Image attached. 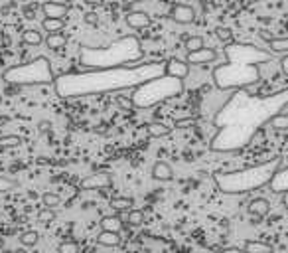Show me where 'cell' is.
Returning a JSON list of instances; mask_svg holds the SVG:
<instances>
[{"instance_id":"2","label":"cell","mask_w":288,"mask_h":253,"mask_svg":"<svg viewBox=\"0 0 288 253\" xmlns=\"http://www.w3.org/2000/svg\"><path fill=\"white\" fill-rule=\"evenodd\" d=\"M182 89V79H174V77H168L164 75L162 79H154L150 83L144 85L136 95H134V107H140V105H154L162 99H168L176 93H180Z\"/></svg>"},{"instance_id":"20","label":"cell","mask_w":288,"mask_h":253,"mask_svg":"<svg viewBox=\"0 0 288 253\" xmlns=\"http://www.w3.org/2000/svg\"><path fill=\"white\" fill-rule=\"evenodd\" d=\"M44 42L50 50H61V48H65L67 38L61 32H56V34H48V38H44Z\"/></svg>"},{"instance_id":"33","label":"cell","mask_w":288,"mask_h":253,"mask_svg":"<svg viewBox=\"0 0 288 253\" xmlns=\"http://www.w3.org/2000/svg\"><path fill=\"white\" fill-rule=\"evenodd\" d=\"M221 253H245V249H243V247H241V249H239V247H225Z\"/></svg>"},{"instance_id":"17","label":"cell","mask_w":288,"mask_h":253,"mask_svg":"<svg viewBox=\"0 0 288 253\" xmlns=\"http://www.w3.org/2000/svg\"><path fill=\"white\" fill-rule=\"evenodd\" d=\"M22 42H24L26 46H34V48H38V46L44 44V36H42L40 30H36V28H28V30L22 32Z\"/></svg>"},{"instance_id":"13","label":"cell","mask_w":288,"mask_h":253,"mask_svg":"<svg viewBox=\"0 0 288 253\" xmlns=\"http://www.w3.org/2000/svg\"><path fill=\"white\" fill-rule=\"evenodd\" d=\"M101 229H107V231H118L122 229V218L120 214H109V216H103L101 221H99Z\"/></svg>"},{"instance_id":"8","label":"cell","mask_w":288,"mask_h":253,"mask_svg":"<svg viewBox=\"0 0 288 253\" xmlns=\"http://www.w3.org/2000/svg\"><path fill=\"white\" fill-rule=\"evenodd\" d=\"M166 75L174 79H186L190 75V63L180 58H172L166 63Z\"/></svg>"},{"instance_id":"38","label":"cell","mask_w":288,"mask_h":253,"mask_svg":"<svg viewBox=\"0 0 288 253\" xmlns=\"http://www.w3.org/2000/svg\"><path fill=\"white\" fill-rule=\"evenodd\" d=\"M16 253H26V249H18V251H16Z\"/></svg>"},{"instance_id":"24","label":"cell","mask_w":288,"mask_h":253,"mask_svg":"<svg viewBox=\"0 0 288 253\" xmlns=\"http://www.w3.org/2000/svg\"><path fill=\"white\" fill-rule=\"evenodd\" d=\"M20 143H22V139L18 135H2V137H0V151L20 147Z\"/></svg>"},{"instance_id":"29","label":"cell","mask_w":288,"mask_h":253,"mask_svg":"<svg viewBox=\"0 0 288 253\" xmlns=\"http://www.w3.org/2000/svg\"><path fill=\"white\" fill-rule=\"evenodd\" d=\"M215 36H217L221 42H225V44H229V42L233 40V32H231V28H223V26H219V28L215 30Z\"/></svg>"},{"instance_id":"14","label":"cell","mask_w":288,"mask_h":253,"mask_svg":"<svg viewBox=\"0 0 288 253\" xmlns=\"http://www.w3.org/2000/svg\"><path fill=\"white\" fill-rule=\"evenodd\" d=\"M97 243L103 245V247H118L120 245V233L118 231L101 229V233L97 235Z\"/></svg>"},{"instance_id":"30","label":"cell","mask_w":288,"mask_h":253,"mask_svg":"<svg viewBox=\"0 0 288 253\" xmlns=\"http://www.w3.org/2000/svg\"><path fill=\"white\" fill-rule=\"evenodd\" d=\"M115 101L124 109V111H130V109H134V101L132 99H126V97H122V95H116L115 97Z\"/></svg>"},{"instance_id":"23","label":"cell","mask_w":288,"mask_h":253,"mask_svg":"<svg viewBox=\"0 0 288 253\" xmlns=\"http://www.w3.org/2000/svg\"><path fill=\"white\" fill-rule=\"evenodd\" d=\"M18 239H20L22 247H34V245L40 241V235H38V231H34V229H28V231H22Z\"/></svg>"},{"instance_id":"15","label":"cell","mask_w":288,"mask_h":253,"mask_svg":"<svg viewBox=\"0 0 288 253\" xmlns=\"http://www.w3.org/2000/svg\"><path fill=\"white\" fill-rule=\"evenodd\" d=\"M266 125L274 131H288V113H276L266 119Z\"/></svg>"},{"instance_id":"36","label":"cell","mask_w":288,"mask_h":253,"mask_svg":"<svg viewBox=\"0 0 288 253\" xmlns=\"http://www.w3.org/2000/svg\"><path fill=\"white\" fill-rule=\"evenodd\" d=\"M85 2H87V4H99L101 0H85Z\"/></svg>"},{"instance_id":"19","label":"cell","mask_w":288,"mask_h":253,"mask_svg":"<svg viewBox=\"0 0 288 253\" xmlns=\"http://www.w3.org/2000/svg\"><path fill=\"white\" fill-rule=\"evenodd\" d=\"M132 198H126V196H118V198H113L111 200V208L116 212V214H126L128 210H132Z\"/></svg>"},{"instance_id":"31","label":"cell","mask_w":288,"mask_h":253,"mask_svg":"<svg viewBox=\"0 0 288 253\" xmlns=\"http://www.w3.org/2000/svg\"><path fill=\"white\" fill-rule=\"evenodd\" d=\"M10 188H14V182H12V180H8V178H2V176H0V192L10 190Z\"/></svg>"},{"instance_id":"34","label":"cell","mask_w":288,"mask_h":253,"mask_svg":"<svg viewBox=\"0 0 288 253\" xmlns=\"http://www.w3.org/2000/svg\"><path fill=\"white\" fill-rule=\"evenodd\" d=\"M48 129H50V123H48V121H42V123H40V133L44 135V133H48Z\"/></svg>"},{"instance_id":"3","label":"cell","mask_w":288,"mask_h":253,"mask_svg":"<svg viewBox=\"0 0 288 253\" xmlns=\"http://www.w3.org/2000/svg\"><path fill=\"white\" fill-rule=\"evenodd\" d=\"M8 81L18 85H32V83H48L52 81V71L46 60H36L24 67H16L4 75Z\"/></svg>"},{"instance_id":"22","label":"cell","mask_w":288,"mask_h":253,"mask_svg":"<svg viewBox=\"0 0 288 253\" xmlns=\"http://www.w3.org/2000/svg\"><path fill=\"white\" fill-rule=\"evenodd\" d=\"M144 220H146V216H144L142 210H128L126 212V221L130 227H138L144 223Z\"/></svg>"},{"instance_id":"35","label":"cell","mask_w":288,"mask_h":253,"mask_svg":"<svg viewBox=\"0 0 288 253\" xmlns=\"http://www.w3.org/2000/svg\"><path fill=\"white\" fill-rule=\"evenodd\" d=\"M122 2L130 6V4H138V2H144V0H122Z\"/></svg>"},{"instance_id":"9","label":"cell","mask_w":288,"mask_h":253,"mask_svg":"<svg viewBox=\"0 0 288 253\" xmlns=\"http://www.w3.org/2000/svg\"><path fill=\"white\" fill-rule=\"evenodd\" d=\"M124 22L132 30H142V28H148L150 26V16L146 12H142V10H134V12H128L124 16Z\"/></svg>"},{"instance_id":"21","label":"cell","mask_w":288,"mask_h":253,"mask_svg":"<svg viewBox=\"0 0 288 253\" xmlns=\"http://www.w3.org/2000/svg\"><path fill=\"white\" fill-rule=\"evenodd\" d=\"M170 126H166L164 123H150L148 125V135L150 137H156V139H160V137H168L170 135Z\"/></svg>"},{"instance_id":"18","label":"cell","mask_w":288,"mask_h":253,"mask_svg":"<svg viewBox=\"0 0 288 253\" xmlns=\"http://www.w3.org/2000/svg\"><path fill=\"white\" fill-rule=\"evenodd\" d=\"M245 253H272V247L264 241H257V239H247L243 243Z\"/></svg>"},{"instance_id":"27","label":"cell","mask_w":288,"mask_h":253,"mask_svg":"<svg viewBox=\"0 0 288 253\" xmlns=\"http://www.w3.org/2000/svg\"><path fill=\"white\" fill-rule=\"evenodd\" d=\"M203 46H205V42H203L202 36H192V38H188L186 44H184V48H186L188 52H196V50H200V48H203Z\"/></svg>"},{"instance_id":"7","label":"cell","mask_w":288,"mask_h":253,"mask_svg":"<svg viewBox=\"0 0 288 253\" xmlns=\"http://www.w3.org/2000/svg\"><path fill=\"white\" fill-rule=\"evenodd\" d=\"M170 20H174L176 24H192L196 20V10L188 4H174L170 8Z\"/></svg>"},{"instance_id":"25","label":"cell","mask_w":288,"mask_h":253,"mask_svg":"<svg viewBox=\"0 0 288 253\" xmlns=\"http://www.w3.org/2000/svg\"><path fill=\"white\" fill-rule=\"evenodd\" d=\"M42 204L46 206V208H58V206H61V198L58 196V194H54V192H44L42 194Z\"/></svg>"},{"instance_id":"1","label":"cell","mask_w":288,"mask_h":253,"mask_svg":"<svg viewBox=\"0 0 288 253\" xmlns=\"http://www.w3.org/2000/svg\"><path fill=\"white\" fill-rule=\"evenodd\" d=\"M280 160H266L257 166H249L235 172H219L215 174V184L225 194H247L251 190H259L262 186H268L274 172L278 170Z\"/></svg>"},{"instance_id":"16","label":"cell","mask_w":288,"mask_h":253,"mask_svg":"<svg viewBox=\"0 0 288 253\" xmlns=\"http://www.w3.org/2000/svg\"><path fill=\"white\" fill-rule=\"evenodd\" d=\"M63 28H65V18H50V16H46L42 20V30L48 32V34L61 32Z\"/></svg>"},{"instance_id":"37","label":"cell","mask_w":288,"mask_h":253,"mask_svg":"<svg viewBox=\"0 0 288 253\" xmlns=\"http://www.w3.org/2000/svg\"><path fill=\"white\" fill-rule=\"evenodd\" d=\"M134 253H150V251H146V249H138V251H134Z\"/></svg>"},{"instance_id":"26","label":"cell","mask_w":288,"mask_h":253,"mask_svg":"<svg viewBox=\"0 0 288 253\" xmlns=\"http://www.w3.org/2000/svg\"><path fill=\"white\" fill-rule=\"evenodd\" d=\"M56 218H58V214H56L54 208H46V206H44V208L38 212V221H40V223H52Z\"/></svg>"},{"instance_id":"4","label":"cell","mask_w":288,"mask_h":253,"mask_svg":"<svg viewBox=\"0 0 288 253\" xmlns=\"http://www.w3.org/2000/svg\"><path fill=\"white\" fill-rule=\"evenodd\" d=\"M113 186V176L109 172H93L79 182L81 190H107Z\"/></svg>"},{"instance_id":"5","label":"cell","mask_w":288,"mask_h":253,"mask_svg":"<svg viewBox=\"0 0 288 253\" xmlns=\"http://www.w3.org/2000/svg\"><path fill=\"white\" fill-rule=\"evenodd\" d=\"M268 186H270L272 192H276V194L282 196V202L288 208V168L276 170L274 176H272V180L268 182Z\"/></svg>"},{"instance_id":"11","label":"cell","mask_w":288,"mask_h":253,"mask_svg":"<svg viewBox=\"0 0 288 253\" xmlns=\"http://www.w3.org/2000/svg\"><path fill=\"white\" fill-rule=\"evenodd\" d=\"M150 174H152V178L158 180V182H170V180L174 178V168H172L168 162L158 160V162H154Z\"/></svg>"},{"instance_id":"32","label":"cell","mask_w":288,"mask_h":253,"mask_svg":"<svg viewBox=\"0 0 288 253\" xmlns=\"http://www.w3.org/2000/svg\"><path fill=\"white\" fill-rule=\"evenodd\" d=\"M85 22H87V24H91V26H95V24L99 22V18H97V14H95V12H87V14H85Z\"/></svg>"},{"instance_id":"6","label":"cell","mask_w":288,"mask_h":253,"mask_svg":"<svg viewBox=\"0 0 288 253\" xmlns=\"http://www.w3.org/2000/svg\"><path fill=\"white\" fill-rule=\"evenodd\" d=\"M215 60H217V52L213 48H205V46L196 50V52H188V58H186V62L190 65H205V63H211Z\"/></svg>"},{"instance_id":"28","label":"cell","mask_w":288,"mask_h":253,"mask_svg":"<svg viewBox=\"0 0 288 253\" xmlns=\"http://www.w3.org/2000/svg\"><path fill=\"white\" fill-rule=\"evenodd\" d=\"M58 253H79V243L77 241H71V239L61 241L58 245Z\"/></svg>"},{"instance_id":"10","label":"cell","mask_w":288,"mask_h":253,"mask_svg":"<svg viewBox=\"0 0 288 253\" xmlns=\"http://www.w3.org/2000/svg\"><path fill=\"white\" fill-rule=\"evenodd\" d=\"M42 12L44 16H50V18H65L69 12V6L63 2H56V0H48V2L42 4Z\"/></svg>"},{"instance_id":"12","label":"cell","mask_w":288,"mask_h":253,"mask_svg":"<svg viewBox=\"0 0 288 253\" xmlns=\"http://www.w3.org/2000/svg\"><path fill=\"white\" fill-rule=\"evenodd\" d=\"M270 212V202L264 198H253L249 202V214L255 218H266Z\"/></svg>"}]
</instances>
